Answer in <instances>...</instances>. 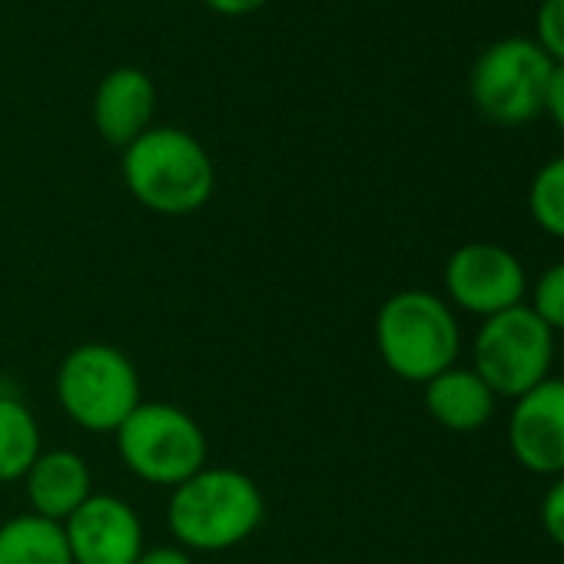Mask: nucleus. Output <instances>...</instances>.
<instances>
[{"instance_id":"f257e3e1","label":"nucleus","mask_w":564,"mask_h":564,"mask_svg":"<svg viewBox=\"0 0 564 564\" xmlns=\"http://www.w3.org/2000/svg\"><path fill=\"white\" fill-rule=\"evenodd\" d=\"M262 514V491L246 471L203 465L170 491L166 524L183 551H229L256 534Z\"/></svg>"},{"instance_id":"f03ea898","label":"nucleus","mask_w":564,"mask_h":564,"mask_svg":"<svg viewBox=\"0 0 564 564\" xmlns=\"http://www.w3.org/2000/svg\"><path fill=\"white\" fill-rule=\"evenodd\" d=\"M130 196L160 216H189L216 189V166L206 147L180 127H150L123 150Z\"/></svg>"},{"instance_id":"7ed1b4c3","label":"nucleus","mask_w":564,"mask_h":564,"mask_svg":"<svg viewBox=\"0 0 564 564\" xmlns=\"http://www.w3.org/2000/svg\"><path fill=\"white\" fill-rule=\"evenodd\" d=\"M376 349L392 376L425 386L455 366L462 329L452 306L429 290L389 296L376 316Z\"/></svg>"},{"instance_id":"20e7f679","label":"nucleus","mask_w":564,"mask_h":564,"mask_svg":"<svg viewBox=\"0 0 564 564\" xmlns=\"http://www.w3.org/2000/svg\"><path fill=\"white\" fill-rule=\"evenodd\" d=\"M54 392L67 419L94 435H113L143 402L133 359L110 343L70 349L54 376Z\"/></svg>"},{"instance_id":"39448f33","label":"nucleus","mask_w":564,"mask_h":564,"mask_svg":"<svg viewBox=\"0 0 564 564\" xmlns=\"http://www.w3.org/2000/svg\"><path fill=\"white\" fill-rule=\"evenodd\" d=\"M123 465L147 485L176 488L206 465L203 425L173 402H140L113 432Z\"/></svg>"},{"instance_id":"423d86ee","label":"nucleus","mask_w":564,"mask_h":564,"mask_svg":"<svg viewBox=\"0 0 564 564\" xmlns=\"http://www.w3.org/2000/svg\"><path fill=\"white\" fill-rule=\"evenodd\" d=\"M554 61L534 37L495 41L468 74V94L475 110L498 127H524L544 113L547 80Z\"/></svg>"},{"instance_id":"0eeeda50","label":"nucleus","mask_w":564,"mask_h":564,"mask_svg":"<svg viewBox=\"0 0 564 564\" xmlns=\"http://www.w3.org/2000/svg\"><path fill=\"white\" fill-rule=\"evenodd\" d=\"M554 333L521 303L498 316H488L475 333L471 369L498 399H521L544 379H551Z\"/></svg>"},{"instance_id":"6e6552de","label":"nucleus","mask_w":564,"mask_h":564,"mask_svg":"<svg viewBox=\"0 0 564 564\" xmlns=\"http://www.w3.org/2000/svg\"><path fill=\"white\" fill-rule=\"evenodd\" d=\"M445 293L471 316H498L521 306L528 275L521 259L498 242H465L445 262Z\"/></svg>"},{"instance_id":"1a4fd4ad","label":"nucleus","mask_w":564,"mask_h":564,"mask_svg":"<svg viewBox=\"0 0 564 564\" xmlns=\"http://www.w3.org/2000/svg\"><path fill=\"white\" fill-rule=\"evenodd\" d=\"M74 564H137L147 551L137 508L117 495H90L64 521Z\"/></svg>"},{"instance_id":"9d476101","label":"nucleus","mask_w":564,"mask_h":564,"mask_svg":"<svg viewBox=\"0 0 564 564\" xmlns=\"http://www.w3.org/2000/svg\"><path fill=\"white\" fill-rule=\"evenodd\" d=\"M508 448L534 475H564V379H544L508 415Z\"/></svg>"},{"instance_id":"9b49d317","label":"nucleus","mask_w":564,"mask_h":564,"mask_svg":"<svg viewBox=\"0 0 564 564\" xmlns=\"http://www.w3.org/2000/svg\"><path fill=\"white\" fill-rule=\"evenodd\" d=\"M156 84L140 67L110 70L94 94V127L104 143L127 150L137 137L153 127Z\"/></svg>"},{"instance_id":"f8f14e48","label":"nucleus","mask_w":564,"mask_h":564,"mask_svg":"<svg viewBox=\"0 0 564 564\" xmlns=\"http://www.w3.org/2000/svg\"><path fill=\"white\" fill-rule=\"evenodd\" d=\"M24 491L34 514L64 524L94 495V475L74 448H44L24 475Z\"/></svg>"},{"instance_id":"ddd939ff","label":"nucleus","mask_w":564,"mask_h":564,"mask_svg":"<svg viewBox=\"0 0 564 564\" xmlns=\"http://www.w3.org/2000/svg\"><path fill=\"white\" fill-rule=\"evenodd\" d=\"M495 392L475 369H445L425 382V409L448 432H478L495 415Z\"/></svg>"},{"instance_id":"4468645a","label":"nucleus","mask_w":564,"mask_h":564,"mask_svg":"<svg viewBox=\"0 0 564 564\" xmlns=\"http://www.w3.org/2000/svg\"><path fill=\"white\" fill-rule=\"evenodd\" d=\"M0 564H74L64 524L34 511L0 524Z\"/></svg>"},{"instance_id":"2eb2a0df","label":"nucleus","mask_w":564,"mask_h":564,"mask_svg":"<svg viewBox=\"0 0 564 564\" xmlns=\"http://www.w3.org/2000/svg\"><path fill=\"white\" fill-rule=\"evenodd\" d=\"M44 438L37 415L14 395H0V481H24L41 458Z\"/></svg>"},{"instance_id":"dca6fc26","label":"nucleus","mask_w":564,"mask_h":564,"mask_svg":"<svg viewBox=\"0 0 564 564\" xmlns=\"http://www.w3.org/2000/svg\"><path fill=\"white\" fill-rule=\"evenodd\" d=\"M528 213L541 232L564 239V156L547 160L528 186Z\"/></svg>"},{"instance_id":"f3484780","label":"nucleus","mask_w":564,"mask_h":564,"mask_svg":"<svg viewBox=\"0 0 564 564\" xmlns=\"http://www.w3.org/2000/svg\"><path fill=\"white\" fill-rule=\"evenodd\" d=\"M551 333H564V262L544 269L534 282L531 306H528Z\"/></svg>"},{"instance_id":"a211bd4d","label":"nucleus","mask_w":564,"mask_h":564,"mask_svg":"<svg viewBox=\"0 0 564 564\" xmlns=\"http://www.w3.org/2000/svg\"><path fill=\"white\" fill-rule=\"evenodd\" d=\"M534 41L557 67H564V0H541L534 14Z\"/></svg>"},{"instance_id":"6ab92c4d","label":"nucleus","mask_w":564,"mask_h":564,"mask_svg":"<svg viewBox=\"0 0 564 564\" xmlns=\"http://www.w3.org/2000/svg\"><path fill=\"white\" fill-rule=\"evenodd\" d=\"M541 528L544 534L564 547V475L544 491V501H541Z\"/></svg>"},{"instance_id":"aec40b11","label":"nucleus","mask_w":564,"mask_h":564,"mask_svg":"<svg viewBox=\"0 0 564 564\" xmlns=\"http://www.w3.org/2000/svg\"><path fill=\"white\" fill-rule=\"evenodd\" d=\"M544 113L551 117V123L564 133V67L554 64V74L547 80V94H544Z\"/></svg>"},{"instance_id":"412c9836","label":"nucleus","mask_w":564,"mask_h":564,"mask_svg":"<svg viewBox=\"0 0 564 564\" xmlns=\"http://www.w3.org/2000/svg\"><path fill=\"white\" fill-rule=\"evenodd\" d=\"M262 4H269V0H206V8L223 18H242V14L259 11Z\"/></svg>"},{"instance_id":"4be33fe9","label":"nucleus","mask_w":564,"mask_h":564,"mask_svg":"<svg viewBox=\"0 0 564 564\" xmlns=\"http://www.w3.org/2000/svg\"><path fill=\"white\" fill-rule=\"evenodd\" d=\"M137 564H193V557L183 547H147Z\"/></svg>"},{"instance_id":"5701e85b","label":"nucleus","mask_w":564,"mask_h":564,"mask_svg":"<svg viewBox=\"0 0 564 564\" xmlns=\"http://www.w3.org/2000/svg\"><path fill=\"white\" fill-rule=\"evenodd\" d=\"M561 362H564V346H561Z\"/></svg>"}]
</instances>
